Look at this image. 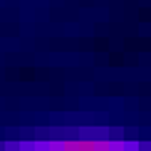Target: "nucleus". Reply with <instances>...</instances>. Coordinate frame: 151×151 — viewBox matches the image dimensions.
<instances>
[{"instance_id": "nucleus-2", "label": "nucleus", "mask_w": 151, "mask_h": 151, "mask_svg": "<svg viewBox=\"0 0 151 151\" xmlns=\"http://www.w3.org/2000/svg\"><path fill=\"white\" fill-rule=\"evenodd\" d=\"M122 146H124V141H106V151H122Z\"/></svg>"}, {"instance_id": "nucleus-1", "label": "nucleus", "mask_w": 151, "mask_h": 151, "mask_svg": "<svg viewBox=\"0 0 151 151\" xmlns=\"http://www.w3.org/2000/svg\"><path fill=\"white\" fill-rule=\"evenodd\" d=\"M50 151H67V141H50Z\"/></svg>"}, {"instance_id": "nucleus-3", "label": "nucleus", "mask_w": 151, "mask_h": 151, "mask_svg": "<svg viewBox=\"0 0 151 151\" xmlns=\"http://www.w3.org/2000/svg\"><path fill=\"white\" fill-rule=\"evenodd\" d=\"M122 151H139V141H124Z\"/></svg>"}]
</instances>
